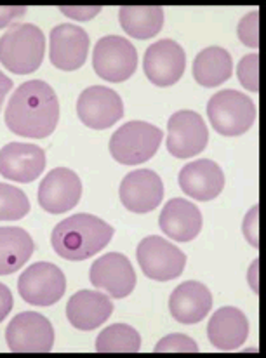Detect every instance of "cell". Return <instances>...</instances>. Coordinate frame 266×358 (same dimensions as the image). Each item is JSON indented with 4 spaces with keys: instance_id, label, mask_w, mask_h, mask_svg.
Listing matches in <instances>:
<instances>
[{
    "instance_id": "obj_15",
    "label": "cell",
    "mask_w": 266,
    "mask_h": 358,
    "mask_svg": "<svg viewBox=\"0 0 266 358\" xmlns=\"http://www.w3.org/2000/svg\"><path fill=\"white\" fill-rule=\"evenodd\" d=\"M118 193L125 209L136 214H146L160 206L164 182L153 171L138 169L122 179Z\"/></svg>"
},
{
    "instance_id": "obj_27",
    "label": "cell",
    "mask_w": 266,
    "mask_h": 358,
    "mask_svg": "<svg viewBox=\"0 0 266 358\" xmlns=\"http://www.w3.org/2000/svg\"><path fill=\"white\" fill-rule=\"evenodd\" d=\"M30 213L27 193L7 182H0V221L23 220Z\"/></svg>"
},
{
    "instance_id": "obj_36",
    "label": "cell",
    "mask_w": 266,
    "mask_h": 358,
    "mask_svg": "<svg viewBox=\"0 0 266 358\" xmlns=\"http://www.w3.org/2000/svg\"><path fill=\"white\" fill-rule=\"evenodd\" d=\"M256 271H258V259L254 261L253 266H251V270H249V284H251V287H253V291L258 294V282H256L258 273Z\"/></svg>"
},
{
    "instance_id": "obj_22",
    "label": "cell",
    "mask_w": 266,
    "mask_h": 358,
    "mask_svg": "<svg viewBox=\"0 0 266 358\" xmlns=\"http://www.w3.org/2000/svg\"><path fill=\"white\" fill-rule=\"evenodd\" d=\"M207 336L214 348L232 352L246 343L249 336V322L239 308L223 306L211 317Z\"/></svg>"
},
{
    "instance_id": "obj_11",
    "label": "cell",
    "mask_w": 266,
    "mask_h": 358,
    "mask_svg": "<svg viewBox=\"0 0 266 358\" xmlns=\"http://www.w3.org/2000/svg\"><path fill=\"white\" fill-rule=\"evenodd\" d=\"M77 113L82 124L96 131H103L124 117V103L113 89L92 85L78 96Z\"/></svg>"
},
{
    "instance_id": "obj_14",
    "label": "cell",
    "mask_w": 266,
    "mask_h": 358,
    "mask_svg": "<svg viewBox=\"0 0 266 358\" xmlns=\"http://www.w3.org/2000/svg\"><path fill=\"white\" fill-rule=\"evenodd\" d=\"M82 196V181L66 167H56L38 186V203L49 214H63L74 209Z\"/></svg>"
},
{
    "instance_id": "obj_7",
    "label": "cell",
    "mask_w": 266,
    "mask_h": 358,
    "mask_svg": "<svg viewBox=\"0 0 266 358\" xmlns=\"http://www.w3.org/2000/svg\"><path fill=\"white\" fill-rule=\"evenodd\" d=\"M136 257L143 273L157 282H169L178 278L186 266V254L169 240L146 237L139 242Z\"/></svg>"
},
{
    "instance_id": "obj_23",
    "label": "cell",
    "mask_w": 266,
    "mask_h": 358,
    "mask_svg": "<svg viewBox=\"0 0 266 358\" xmlns=\"http://www.w3.org/2000/svg\"><path fill=\"white\" fill-rule=\"evenodd\" d=\"M34 249V238L23 228H0V275L16 273L28 263Z\"/></svg>"
},
{
    "instance_id": "obj_20",
    "label": "cell",
    "mask_w": 266,
    "mask_h": 358,
    "mask_svg": "<svg viewBox=\"0 0 266 358\" xmlns=\"http://www.w3.org/2000/svg\"><path fill=\"white\" fill-rule=\"evenodd\" d=\"M160 230L176 242H190L202 230V213L185 199H172L165 203L159 217Z\"/></svg>"
},
{
    "instance_id": "obj_18",
    "label": "cell",
    "mask_w": 266,
    "mask_h": 358,
    "mask_svg": "<svg viewBox=\"0 0 266 358\" xmlns=\"http://www.w3.org/2000/svg\"><path fill=\"white\" fill-rule=\"evenodd\" d=\"M183 193L199 202L214 200L225 188V173L213 160L200 159L186 164L179 173Z\"/></svg>"
},
{
    "instance_id": "obj_25",
    "label": "cell",
    "mask_w": 266,
    "mask_h": 358,
    "mask_svg": "<svg viewBox=\"0 0 266 358\" xmlns=\"http://www.w3.org/2000/svg\"><path fill=\"white\" fill-rule=\"evenodd\" d=\"M232 56L226 49L218 48V45L204 49L193 61V78L197 80V84L204 85V87L221 85L223 82L232 77Z\"/></svg>"
},
{
    "instance_id": "obj_9",
    "label": "cell",
    "mask_w": 266,
    "mask_h": 358,
    "mask_svg": "<svg viewBox=\"0 0 266 358\" xmlns=\"http://www.w3.org/2000/svg\"><path fill=\"white\" fill-rule=\"evenodd\" d=\"M209 129L197 112L179 110L167 122V152L176 159H192L206 150Z\"/></svg>"
},
{
    "instance_id": "obj_12",
    "label": "cell",
    "mask_w": 266,
    "mask_h": 358,
    "mask_svg": "<svg viewBox=\"0 0 266 358\" xmlns=\"http://www.w3.org/2000/svg\"><path fill=\"white\" fill-rule=\"evenodd\" d=\"M91 284L106 291L113 299H124L134 291L136 271L131 261L120 252H108L94 261L89 271Z\"/></svg>"
},
{
    "instance_id": "obj_28",
    "label": "cell",
    "mask_w": 266,
    "mask_h": 358,
    "mask_svg": "<svg viewBox=\"0 0 266 358\" xmlns=\"http://www.w3.org/2000/svg\"><path fill=\"white\" fill-rule=\"evenodd\" d=\"M258 68H260V56L258 55H247L239 61V68H237V77H239L240 84L251 92L260 91V75H258Z\"/></svg>"
},
{
    "instance_id": "obj_17",
    "label": "cell",
    "mask_w": 266,
    "mask_h": 358,
    "mask_svg": "<svg viewBox=\"0 0 266 358\" xmlns=\"http://www.w3.org/2000/svg\"><path fill=\"white\" fill-rule=\"evenodd\" d=\"M46 169V152L30 143H9L0 150V174L16 182H31Z\"/></svg>"
},
{
    "instance_id": "obj_21",
    "label": "cell",
    "mask_w": 266,
    "mask_h": 358,
    "mask_svg": "<svg viewBox=\"0 0 266 358\" xmlns=\"http://www.w3.org/2000/svg\"><path fill=\"white\" fill-rule=\"evenodd\" d=\"M113 313V303L98 291H78L66 304V318L78 331H94Z\"/></svg>"
},
{
    "instance_id": "obj_8",
    "label": "cell",
    "mask_w": 266,
    "mask_h": 358,
    "mask_svg": "<svg viewBox=\"0 0 266 358\" xmlns=\"http://www.w3.org/2000/svg\"><path fill=\"white\" fill-rule=\"evenodd\" d=\"M6 341L14 353H49L54 346V329L44 315L23 311L7 325Z\"/></svg>"
},
{
    "instance_id": "obj_13",
    "label": "cell",
    "mask_w": 266,
    "mask_h": 358,
    "mask_svg": "<svg viewBox=\"0 0 266 358\" xmlns=\"http://www.w3.org/2000/svg\"><path fill=\"white\" fill-rule=\"evenodd\" d=\"M186 68V55L178 42L171 38L150 45L143 59L146 78L159 87H169L179 82Z\"/></svg>"
},
{
    "instance_id": "obj_29",
    "label": "cell",
    "mask_w": 266,
    "mask_h": 358,
    "mask_svg": "<svg viewBox=\"0 0 266 358\" xmlns=\"http://www.w3.org/2000/svg\"><path fill=\"white\" fill-rule=\"evenodd\" d=\"M155 353H199V345L190 336L171 334L165 336L153 350Z\"/></svg>"
},
{
    "instance_id": "obj_10",
    "label": "cell",
    "mask_w": 266,
    "mask_h": 358,
    "mask_svg": "<svg viewBox=\"0 0 266 358\" xmlns=\"http://www.w3.org/2000/svg\"><path fill=\"white\" fill-rule=\"evenodd\" d=\"M18 291L23 301L34 306H52L66 291L63 271L52 263H35L23 271L18 280Z\"/></svg>"
},
{
    "instance_id": "obj_2",
    "label": "cell",
    "mask_w": 266,
    "mask_h": 358,
    "mask_svg": "<svg viewBox=\"0 0 266 358\" xmlns=\"http://www.w3.org/2000/svg\"><path fill=\"white\" fill-rule=\"evenodd\" d=\"M113 227L92 214H75L54 227L52 249L63 259L84 261L105 249L113 237Z\"/></svg>"
},
{
    "instance_id": "obj_3",
    "label": "cell",
    "mask_w": 266,
    "mask_h": 358,
    "mask_svg": "<svg viewBox=\"0 0 266 358\" xmlns=\"http://www.w3.org/2000/svg\"><path fill=\"white\" fill-rule=\"evenodd\" d=\"M46 55L44 31L35 24H10L0 37V63L16 75L38 70Z\"/></svg>"
},
{
    "instance_id": "obj_19",
    "label": "cell",
    "mask_w": 266,
    "mask_h": 358,
    "mask_svg": "<svg viewBox=\"0 0 266 358\" xmlns=\"http://www.w3.org/2000/svg\"><path fill=\"white\" fill-rule=\"evenodd\" d=\"M213 308V294L204 284L188 280L179 284L169 298V310L179 324H199Z\"/></svg>"
},
{
    "instance_id": "obj_31",
    "label": "cell",
    "mask_w": 266,
    "mask_h": 358,
    "mask_svg": "<svg viewBox=\"0 0 266 358\" xmlns=\"http://www.w3.org/2000/svg\"><path fill=\"white\" fill-rule=\"evenodd\" d=\"M244 235H246L247 242L258 249V206H254L253 209L247 213L246 220H244Z\"/></svg>"
},
{
    "instance_id": "obj_32",
    "label": "cell",
    "mask_w": 266,
    "mask_h": 358,
    "mask_svg": "<svg viewBox=\"0 0 266 358\" xmlns=\"http://www.w3.org/2000/svg\"><path fill=\"white\" fill-rule=\"evenodd\" d=\"M59 10L75 20H91L96 14L102 13V7H59Z\"/></svg>"
},
{
    "instance_id": "obj_1",
    "label": "cell",
    "mask_w": 266,
    "mask_h": 358,
    "mask_svg": "<svg viewBox=\"0 0 266 358\" xmlns=\"http://www.w3.org/2000/svg\"><path fill=\"white\" fill-rule=\"evenodd\" d=\"M59 122V101L44 80H28L16 89L6 110V124L21 138L44 139Z\"/></svg>"
},
{
    "instance_id": "obj_5",
    "label": "cell",
    "mask_w": 266,
    "mask_h": 358,
    "mask_svg": "<svg viewBox=\"0 0 266 358\" xmlns=\"http://www.w3.org/2000/svg\"><path fill=\"white\" fill-rule=\"evenodd\" d=\"M207 115L218 134L226 138L242 136L256 122L258 110L249 96L233 89L219 91L207 103Z\"/></svg>"
},
{
    "instance_id": "obj_33",
    "label": "cell",
    "mask_w": 266,
    "mask_h": 358,
    "mask_svg": "<svg viewBox=\"0 0 266 358\" xmlns=\"http://www.w3.org/2000/svg\"><path fill=\"white\" fill-rule=\"evenodd\" d=\"M27 7H0V28H7L14 20H20L27 14Z\"/></svg>"
},
{
    "instance_id": "obj_35",
    "label": "cell",
    "mask_w": 266,
    "mask_h": 358,
    "mask_svg": "<svg viewBox=\"0 0 266 358\" xmlns=\"http://www.w3.org/2000/svg\"><path fill=\"white\" fill-rule=\"evenodd\" d=\"M10 89H13V80L0 71V110H2L4 99H6L7 94H9Z\"/></svg>"
},
{
    "instance_id": "obj_34",
    "label": "cell",
    "mask_w": 266,
    "mask_h": 358,
    "mask_svg": "<svg viewBox=\"0 0 266 358\" xmlns=\"http://www.w3.org/2000/svg\"><path fill=\"white\" fill-rule=\"evenodd\" d=\"M13 304H14L13 292L9 291V287H7V285H4L2 282H0V322H2L4 318L10 313V310H13Z\"/></svg>"
},
{
    "instance_id": "obj_24",
    "label": "cell",
    "mask_w": 266,
    "mask_h": 358,
    "mask_svg": "<svg viewBox=\"0 0 266 358\" xmlns=\"http://www.w3.org/2000/svg\"><path fill=\"white\" fill-rule=\"evenodd\" d=\"M118 21L129 37L148 41L164 27V9L159 6H124L118 10Z\"/></svg>"
},
{
    "instance_id": "obj_30",
    "label": "cell",
    "mask_w": 266,
    "mask_h": 358,
    "mask_svg": "<svg viewBox=\"0 0 266 358\" xmlns=\"http://www.w3.org/2000/svg\"><path fill=\"white\" fill-rule=\"evenodd\" d=\"M258 27H260V13L253 10V13H247L246 16L240 20L239 23V38L242 41L244 45L247 48L258 49L260 48V35H258Z\"/></svg>"
},
{
    "instance_id": "obj_26",
    "label": "cell",
    "mask_w": 266,
    "mask_h": 358,
    "mask_svg": "<svg viewBox=\"0 0 266 358\" xmlns=\"http://www.w3.org/2000/svg\"><path fill=\"white\" fill-rule=\"evenodd\" d=\"M141 350V336L127 324H113L99 332L96 339L98 353H136Z\"/></svg>"
},
{
    "instance_id": "obj_16",
    "label": "cell",
    "mask_w": 266,
    "mask_h": 358,
    "mask_svg": "<svg viewBox=\"0 0 266 358\" xmlns=\"http://www.w3.org/2000/svg\"><path fill=\"white\" fill-rule=\"evenodd\" d=\"M49 58L57 70L75 71L84 66L89 55V35L75 24H57L51 31Z\"/></svg>"
},
{
    "instance_id": "obj_6",
    "label": "cell",
    "mask_w": 266,
    "mask_h": 358,
    "mask_svg": "<svg viewBox=\"0 0 266 358\" xmlns=\"http://www.w3.org/2000/svg\"><path fill=\"white\" fill-rule=\"evenodd\" d=\"M92 66L103 80L120 84L132 77L138 68V52L127 38L120 35H106L94 45Z\"/></svg>"
},
{
    "instance_id": "obj_4",
    "label": "cell",
    "mask_w": 266,
    "mask_h": 358,
    "mask_svg": "<svg viewBox=\"0 0 266 358\" xmlns=\"http://www.w3.org/2000/svg\"><path fill=\"white\" fill-rule=\"evenodd\" d=\"M164 132L148 122L132 120L118 127L110 139V153L122 166L145 164L159 152Z\"/></svg>"
}]
</instances>
